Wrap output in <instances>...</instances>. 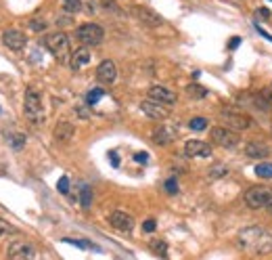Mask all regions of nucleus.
Wrapping results in <instances>:
<instances>
[{
    "instance_id": "1",
    "label": "nucleus",
    "mask_w": 272,
    "mask_h": 260,
    "mask_svg": "<svg viewBox=\"0 0 272 260\" xmlns=\"http://www.w3.org/2000/svg\"><path fill=\"white\" fill-rule=\"evenodd\" d=\"M237 246L247 254H268L272 252V233L262 229V226H245L237 235Z\"/></svg>"
},
{
    "instance_id": "2",
    "label": "nucleus",
    "mask_w": 272,
    "mask_h": 260,
    "mask_svg": "<svg viewBox=\"0 0 272 260\" xmlns=\"http://www.w3.org/2000/svg\"><path fill=\"white\" fill-rule=\"evenodd\" d=\"M44 46L50 50V55L57 59L59 63H67L71 59L69 55V38L63 32H54L44 38Z\"/></svg>"
},
{
    "instance_id": "3",
    "label": "nucleus",
    "mask_w": 272,
    "mask_h": 260,
    "mask_svg": "<svg viewBox=\"0 0 272 260\" xmlns=\"http://www.w3.org/2000/svg\"><path fill=\"white\" fill-rule=\"evenodd\" d=\"M245 204L252 210H266L272 214V193L266 187H249L245 191Z\"/></svg>"
},
{
    "instance_id": "4",
    "label": "nucleus",
    "mask_w": 272,
    "mask_h": 260,
    "mask_svg": "<svg viewBox=\"0 0 272 260\" xmlns=\"http://www.w3.org/2000/svg\"><path fill=\"white\" fill-rule=\"evenodd\" d=\"M23 110H25V118L31 124H42L44 122V110H42V96L38 90H34L29 86L25 90V103H23Z\"/></svg>"
},
{
    "instance_id": "5",
    "label": "nucleus",
    "mask_w": 272,
    "mask_h": 260,
    "mask_svg": "<svg viewBox=\"0 0 272 260\" xmlns=\"http://www.w3.org/2000/svg\"><path fill=\"white\" fill-rule=\"evenodd\" d=\"M75 38L82 42V46H96L103 42L105 32L96 24H82L78 30H75Z\"/></svg>"
},
{
    "instance_id": "6",
    "label": "nucleus",
    "mask_w": 272,
    "mask_h": 260,
    "mask_svg": "<svg viewBox=\"0 0 272 260\" xmlns=\"http://www.w3.org/2000/svg\"><path fill=\"white\" fill-rule=\"evenodd\" d=\"M212 140L220 147L233 149L241 143V136H239V132H235V130L226 128V126H216V128H212Z\"/></svg>"
},
{
    "instance_id": "7",
    "label": "nucleus",
    "mask_w": 272,
    "mask_h": 260,
    "mask_svg": "<svg viewBox=\"0 0 272 260\" xmlns=\"http://www.w3.org/2000/svg\"><path fill=\"white\" fill-rule=\"evenodd\" d=\"M220 120L224 122L226 128H231V130H247V128H252L254 126V120L249 116H243V114H235V112H222L220 114Z\"/></svg>"
},
{
    "instance_id": "8",
    "label": "nucleus",
    "mask_w": 272,
    "mask_h": 260,
    "mask_svg": "<svg viewBox=\"0 0 272 260\" xmlns=\"http://www.w3.org/2000/svg\"><path fill=\"white\" fill-rule=\"evenodd\" d=\"M8 260H36V248L29 242H13L8 246Z\"/></svg>"
},
{
    "instance_id": "9",
    "label": "nucleus",
    "mask_w": 272,
    "mask_h": 260,
    "mask_svg": "<svg viewBox=\"0 0 272 260\" xmlns=\"http://www.w3.org/2000/svg\"><path fill=\"white\" fill-rule=\"evenodd\" d=\"M184 154L189 158H210L212 156V147L199 138H191L184 143Z\"/></svg>"
},
{
    "instance_id": "10",
    "label": "nucleus",
    "mask_w": 272,
    "mask_h": 260,
    "mask_svg": "<svg viewBox=\"0 0 272 260\" xmlns=\"http://www.w3.org/2000/svg\"><path fill=\"white\" fill-rule=\"evenodd\" d=\"M109 222H111L113 229L122 231V233H130V231L134 229V218H132L130 214L122 212V210L111 212V216H109Z\"/></svg>"
},
{
    "instance_id": "11",
    "label": "nucleus",
    "mask_w": 272,
    "mask_h": 260,
    "mask_svg": "<svg viewBox=\"0 0 272 260\" xmlns=\"http://www.w3.org/2000/svg\"><path fill=\"white\" fill-rule=\"evenodd\" d=\"M132 13H134V17L140 21V24H145L147 28H159L163 24V19L157 13H153L151 8H147V6H132Z\"/></svg>"
},
{
    "instance_id": "12",
    "label": "nucleus",
    "mask_w": 272,
    "mask_h": 260,
    "mask_svg": "<svg viewBox=\"0 0 272 260\" xmlns=\"http://www.w3.org/2000/svg\"><path fill=\"white\" fill-rule=\"evenodd\" d=\"M149 99L155 103H161V105H172V103H176V92H172L166 86H151Z\"/></svg>"
},
{
    "instance_id": "13",
    "label": "nucleus",
    "mask_w": 272,
    "mask_h": 260,
    "mask_svg": "<svg viewBox=\"0 0 272 260\" xmlns=\"http://www.w3.org/2000/svg\"><path fill=\"white\" fill-rule=\"evenodd\" d=\"M140 110H143V114L149 116L151 120H166V118L170 116V112L161 103H155V101H151V99L140 103Z\"/></svg>"
},
{
    "instance_id": "14",
    "label": "nucleus",
    "mask_w": 272,
    "mask_h": 260,
    "mask_svg": "<svg viewBox=\"0 0 272 260\" xmlns=\"http://www.w3.org/2000/svg\"><path fill=\"white\" fill-rule=\"evenodd\" d=\"M96 78L103 84H113L117 78V70H115V63L111 59H105L99 68H96Z\"/></svg>"
},
{
    "instance_id": "15",
    "label": "nucleus",
    "mask_w": 272,
    "mask_h": 260,
    "mask_svg": "<svg viewBox=\"0 0 272 260\" xmlns=\"http://www.w3.org/2000/svg\"><path fill=\"white\" fill-rule=\"evenodd\" d=\"M2 42L10 50H21V48L25 46L27 38H25L23 32H19V30H6L4 34H2Z\"/></svg>"
},
{
    "instance_id": "16",
    "label": "nucleus",
    "mask_w": 272,
    "mask_h": 260,
    "mask_svg": "<svg viewBox=\"0 0 272 260\" xmlns=\"http://www.w3.org/2000/svg\"><path fill=\"white\" fill-rule=\"evenodd\" d=\"M245 156L258 158V160L268 158L270 156V147L266 143H262V140H249V143L245 145Z\"/></svg>"
},
{
    "instance_id": "17",
    "label": "nucleus",
    "mask_w": 272,
    "mask_h": 260,
    "mask_svg": "<svg viewBox=\"0 0 272 260\" xmlns=\"http://www.w3.org/2000/svg\"><path fill=\"white\" fill-rule=\"evenodd\" d=\"M90 63V50L86 48V46H80L78 50H73V55L69 59V65H71V70H82L84 65H88Z\"/></svg>"
},
{
    "instance_id": "18",
    "label": "nucleus",
    "mask_w": 272,
    "mask_h": 260,
    "mask_svg": "<svg viewBox=\"0 0 272 260\" xmlns=\"http://www.w3.org/2000/svg\"><path fill=\"white\" fill-rule=\"evenodd\" d=\"M73 132H75L73 124H69V122H59L57 128H54V138H57L59 143H69L71 136H73Z\"/></svg>"
},
{
    "instance_id": "19",
    "label": "nucleus",
    "mask_w": 272,
    "mask_h": 260,
    "mask_svg": "<svg viewBox=\"0 0 272 260\" xmlns=\"http://www.w3.org/2000/svg\"><path fill=\"white\" fill-rule=\"evenodd\" d=\"M174 138V130H170L168 126H157L153 132V140L157 145H170Z\"/></svg>"
},
{
    "instance_id": "20",
    "label": "nucleus",
    "mask_w": 272,
    "mask_h": 260,
    "mask_svg": "<svg viewBox=\"0 0 272 260\" xmlns=\"http://www.w3.org/2000/svg\"><path fill=\"white\" fill-rule=\"evenodd\" d=\"M187 92H189L191 99H205V96H208V90H205L203 86H199V84H191L187 88Z\"/></svg>"
},
{
    "instance_id": "21",
    "label": "nucleus",
    "mask_w": 272,
    "mask_h": 260,
    "mask_svg": "<svg viewBox=\"0 0 272 260\" xmlns=\"http://www.w3.org/2000/svg\"><path fill=\"white\" fill-rule=\"evenodd\" d=\"M63 8L67 10L69 15H75L82 10V0H63Z\"/></svg>"
},
{
    "instance_id": "22",
    "label": "nucleus",
    "mask_w": 272,
    "mask_h": 260,
    "mask_svg": "<svg viewBox=\"0 0 272 260\" xmlns=\"http://www.w3.org/2000/svg\"><path fill=\"white\" fill-rule=\"evenodd\" d=\"M256 174L260 178H272V164H268V162H262V164L256 166Z\"/></svg>"
},
{
    "instance_id": "23",
    "label": "nucleus",
    "mask_w": 272,
    "mask_h": 260,
    "mask_svg": "<svg viewBox=\"0 0 272 260\" xmlns=\"http://www.w3.org/2000/svg\"><path fill=\"white\" fill-rule=\"evenodd\" d=\"M105 96V90L103 88H92L88 94H86V101H88V105H96L101 99Z\"/></svg>"
},
{
    "instance_id": "24",
    "label": "nucleus",
    "mask_w": 272,
    "mask_h": 260,
    "mask_svg": "<svg viewBox=\"0 0 272 260\" xmlns=\"http://www.w3.org/2000/svg\"><path fill=\"white\" fill-rule=\"evenodd\" d=\"M80 204H82V208L88 210L90 208V204H92V189L90 187H84L82 193H80Z\"/></svg>"
},
{
    "instance_id": "25",
    "label": "nucleus",
    "mask_w": 272,
    "mask_h": 260,
    "mask_svg": "<svg viewBox=\"0 0 272 260\" xmlns=\"http://www.w3.org/2000/svg\"><path fill=\"white\" fill-rule=\"evenodd\" d=\"M151 250H153L155 254H159V256H163V258L168 256V246H166V242H161V240L151 242Z\"/></svg>"
},
{
    "instance_id": "26",
    "label": "nucleus",
    "mask_w": 272,
    "mask_h": 260,
    "mask_svg": "<svg viewBox=\"0 0 272 260\" xmlns=\"http://www.w3.org/2000/svg\"><path fill=\"white\" fill-rule=\"evenodd\" d=\"M189 128H191V130H197V132H201V130L208 128V120H205V118H193V120L189 122Z\"/></svg>"
},
{
    "instance_id": "27",
    "label": "nucleus",
    "mask_w": 272,
    "mask_h": 260,
    "mask_svg": "<svg viewBox=\"0 0 272 260\" xmlns=\"http://www.w3.org/2000/svg\"><path fill=\"white\" fill-rule=\"evenodd\" d=\"M23 145H25V134H13L10 136V147H13L15 151H19Z\"/></svg>"
},
{
    "instance_id": "28",
    "label": "nucleus",
    "mask_w": 272,
    "mask_h": 260,
    "mask_svg": "<svg viewBox=\"0 0 272 260\" xmlns=\"http://www.w3.org/2000/svg\"><path fill=\"white\" fill-rule=\"evenodd\" d=\"M208 174H210V178H222L228 174V170H226V166H214Z\"/></svg>"
},
{
    "instance_id": "29",
    "label": "nucleus",
    "mask_w": 272,
    "mask_h": 260,
    "mask_svg": "<svg viewBox=\"0 0 272 260\" xmlns=\"http://www.w3.org/2000/svg\"><path fill=\"white\" fill-rule=\"evenodd\" d=\"M29 30L31 32H44L46 30V21L44 19H31L29 21Z\"/></svg>"
},
{
    "instance_id": "30",
    "label": "nucleus",
    "mask_w": 272,
    "mask_h": 260,
    "mask_svg": "<svg viewBox=\"0 0 272 260\" xmlns=\"http://www.w3.org/2000/svg\"><path fill=\"white\" fill-rule=\"evenodd\" d=\"M65 244H71V246H78V248H84V250H92L94 246H90V242H84V240H65ZM96 250V248H94Z\"/></svg>"
},
{
    "instance_id": "31",
    "label": "nucleus",
    "mask_w": 272,
    "mask_h": 260,
    "mask_svg": "<svg viewBox=\"0 0 272 260\" xmlns=\"http://www.w3.org/2000/svg\"><path fill=\"white\" fill-rule=\"evenodd\" d=\"M57 189H59L61 193H69V178H67V176H61L59 182H57Z\"/></svg>"
},
{
    "instance_id": "32",
    "label": "nucleus",
    "mask_w": 272,
    "mask_h": 260,
    "mask_svg": "<svg viewBox=\"0 0 272 260\" xmlns=\"http://www.w3.org/2000/svg\"><path fill=\"white\" fill-rule=\"evenodd\" d=\"M166 191H168L170 195L178 193V182H176V178H168V180H166Z\"/></svg>"
},
{
    "instance_id": "33",
    "label": "nucleus",
    "mask_w": 272,
    "mask_h": 260,
    "mask_svg": "<svg viewBox=\"0 0 272 260\" xmlns=\"http://www.w3.org/2000/svg\"><path fill=\"white\" fill-rule=\"evenodd\" d=\"M155 226H157V222H155L153 218H149V220H145V222H143V231L153 233V231H155Z\"/></svg>"
},
{
    "instance_id": "34",
    "label": "nucleus",
    "mask_w": 272,
    "mask_h": 260,
    "mask_svg": "<svg viewBox=\"0 0 272 260\" xmlns=\"http://www.w3.org/2000/svg\"><path fill=\"white\" fill-rule=\"evenodd\" d=\"M134 160L138 162V164H147V162H149V154H147V151H140V154L134 156Z\"/></svg>"
},
{
    "instance_id": "35",
    "label": "nucleus",
    "mask_w": 272,
    "mask_h": 260,
    "mask_svg": "<svg viewBox=\"0 0 272 260\" xmlns=\"http://www.w3.org/2000/svg\"><path fill=\"white\" fill-rule=\"evenodd\" d=\"M109 160H111V166H113V168H117V166H119V158H117L115 151H111V154H109Z\"/></svg>"
},
{
    "instance_id": "36",
    "label": "nucleus",
    "mask_w": 272,
    "mask_h": 260,
    "mask_svg": "<svg viewBox=\"0 0 272 260\" xmlns=\"http://www.w3.org/2000/svg\"><path fill=\"white\" fill-rule=\"evenodd\" d=\"M10 231V224H6L2 218H0V235H4V233H8Z\"/></svg>"
},
{
    "instance_id": "37",
    "label": "nucleus",
    "mask_w": 272,
    "mask_h": 260,
    "mask_svg": "<svg viewBox=\"0 0 272 260\" xmlns=\"http://www.w3.org/2000/svg\"><path fill=\"white\" fill-rule=\"evenodd\" d=\"M239 42H241V38L235 36V38H231V44H228V46H231V48H237V46H239Z\"/></svg>"
},
{
    "instance_id": "38",
    "label": "nucleus",
    "mask_w": 272,
    "mask_h": 260,
    "mask_svg": "<svg viewBox=\"0 0 272 260\" xmlns=\"http://www.w3.org/2000/svg\"><path fill=\"white\" fill-rule=\"evenodd\" d=\"M258 15H260V17H266V19H268V17H270V10L262 6V8H260V10H258Z\"/></svg>"
}]
</instances>
